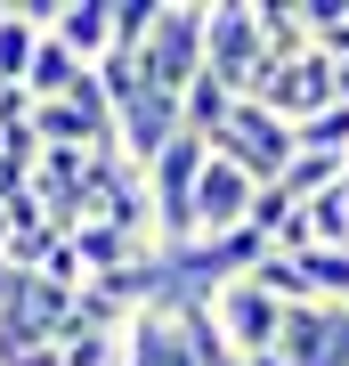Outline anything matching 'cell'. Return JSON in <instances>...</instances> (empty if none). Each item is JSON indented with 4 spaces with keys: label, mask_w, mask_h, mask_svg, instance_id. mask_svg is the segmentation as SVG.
<instances>
[{
    "label": "cell",
    "mask_w": 349,
    "mask_h": 366,
    "mask_svg": "<svg viewBox=\"0 0 349 366\" xmlns=\"http://www.w3.org/2000/svg\"><path fill=\"white\" fill-rule=\"evenodd\" d=\"M203 74L228 81L236 98L252 90V74H260V9L252 0H211L203 9Z\"/></svg>",
    "instance_id": "cell-4"
},
{
    "label": "cell",
    "mask_w": 349,
    "mask_h": 366,
    "mask_svg": "<svg viewBox=\"0 0 349 366\" xmlns=\"http://www.w3.org/2000/svg\"><path fill=\"white\" fill-rule=\"evenodd\" d=\"M195 74H203V0H155V33L138 49V90L179 106Z\"/></svg>",
    "instance_id": "cell-1"
},
{
    "label": "cell",
    "mask_w": 349,
    "mask_h": 366,
    "mask_svg": "<svg viewBox=\"0 0 349 366\" xmlns=\"http://www.w3.org/2000/svg\"><path fill=\"white\" fill-rule=\"evenodd\" d=\"M300 220H309V244L349 252V179H341V187H325V196H309V204H300Z\"/></svg>",
    "instance_id": "cell-11"
},
{
    "label": "cell",
    "mask_w": 349,
    "mask_h": 366,
    "mask_svg": "<svg viewBox=\"0 0 349 366\" xmlns=\"http://www.w3.org/2000/svg\"><path fill=\"white\" fill-rule=\"evenodd\" d=\"M65 244H74L81 277H130V269H163L171 261L155 236H130V228H106V220H74Z\"/></svg>",
    "instance_id": "cell-7"
},
{
    "label": "cell",
    "mask_w": 349,
    "mask_h": 366,
    "mask_svg": "<svg viewBox=\"0 0 349 366\" xmlns=\"http://www.w3.org/2000/svg\"><path fill=\"white\" fill-rule=\"evenodd\" d=\"M228 114H236V90H228V81L195 74L187 90H179V131H187V139H203V147H211V139H220V122H228Z\"/></svg>",
    "instance_id": "cell-10"
},
{
    "label": "cell",
    "mask_w": 349,
    "mask_h": 366,
    "mask_svg": "<svg viewBox=\"0 0 349 366\" xmlns=\"http://www.w3.org/2000/svg\"><path fill=\"white\" fill-rule=\"evenodd\" d=\"M106 25H114V49H106V57H122V66H138L146 33H155V0H106Z\"/></svg>",
    "instance_id": "cell-12"
},
{
    "label": "cell",
    "mask_w": 349,
    "mask_h": 366,
    "mask_svg": "<svg viewBox=\"0 0 349 366\" xmlns=\"http://www.w3.org/2000/svg\"><path fill=\"white\" fill-rule=\"evenodd\" d=\"M276 358H285V366H349V310H333V301H300V310H285Z\"/></svg>",
    "instance_id": "cell-6"
},
{
    "label": "cell",
    "mask_w": 349,
    "mask_h": 366,
    "mask_svg": "<svg viewBox=\"0 0 349 366\" xmlns=\"http://www.w3.org/2000/svg\"><path fill=\"white\" fill-rule=\"evenodd\" d=\"M293 155H349V106H325V114L293 122Z\"/></svg>",
    "instance_id": "cell-14"
},
{
    "label": "cell",
    "mask_w": 349,
    "mask_h": 366,
    "mask_svg": "<svg viewBox=\"0 0 349 366\" xmlns=\"http://www.w3.org/2000/svg\"><path fill=\"white\" fill-rule=\"evenodd\" d=\"M49 41L74 57V66H106V49H114L106 0H65V9H49Z\"/></svg>",
    "instance_id": "cell-8"
},
{
    "label": "cell",
    "mask_w": 349,
    "mask_h": 366,
    "mask_svg": "<svg viewBox=\"0 0 349 366\" xmlns=\"http://www.w3.org/2000/svg\"><path fill=\"white\" fill-rule=\"evenodd\" d=\"M0 252H9V204H0Z\"/></svg>",
    "instance_id": "cell-16"
},
{
    "label": "cell",
    "mask_w": 349,
    "mask_h": 366,
    "mask_svg": "<svg viewBox=\"0 0 349 366\" xmlns=\"http://www.w3.org/2000/svg\"><path fill=\"white\" fill-rule=\"evenodd\" d=\"M203 301V317L220 326V342L236 358H268L276 350V334H285V301L276 293H260L252 277H236V285H211V293H195Z\"/></svg>",
    "instance_id": "cell-3"
},
{
    "label": "cell",
    "mask_w": 349,
    "mask_h": 366,
    "mask_svg": "<svg viewBox=\"0 0 349 366\" xmlns=\"http://www.w3.org/2000/svg\"><path fill=\"white\" fill-rule=\"evenodd\" d=\"M252 196H260V187L244 179V171L211 155V163H203V179H195V204H187V244H211V236H236V228L252 220Z\"/></svg>",
    "instance_id": "cell-5"
},
{
    "label": "cell",
    "mask_w": 349,
    "mask_h": 366,
    "mask_svg": "<svg viewBox=\"0 0 349 366\" xmlns=\"http://www.w3.org/2000/svg\"><path fill=\"white\" fill-rule=\"evenodd\" d=\"M0 366H65L49 334H0Z\"/></svg>",
    "instance_id": "cell-15"
},
{
    "label": "cell",
    "mask_w": 349,
    "mask_h": 366,
    "mask_svg": "<svg viewBox=\"0 0 349 366\" xmlns=\"http://www.w3.org/2000/svg\"><path fill=\"white\" fill-rule=\"evenodd\" d=\"M211 155L236 163L252 187H276L293 171V122H276L268 106H252V98H236V114L220 122V139H211Z\"/></svg>",
    "instance_id": "cell-2"
},
{
    "label": "cell",
    "mask_w": 349,
    "mask_h": 366,
    "mask_svg": "<svg viewBox=\"0 0 349 366\" xmlns=\"http://www.w3.org/2000/svg\"><path fill=\"white\" fill-rule=\"evenodd\" d=\"M41 33H49V9H0V90H25Z\"/></svg>",
    "instance_id": "cell-9"
},
{
    "label": "cell",
    "mask_w": 349,
    "mask_h": 366,
    "mask_svg": "<svg viewBox=\"0 0 349 366\" xmlns=\"http://www.w3.org/2000/svg\"><path fill=\"white\" fill-rule=\"evenodd\" d=\"M349 179V155H293V171L276 187H285L293 204H309V196H325V187H341Z\"/></svg>",
    "instance_id": "cell-13"
}]
</instances>
